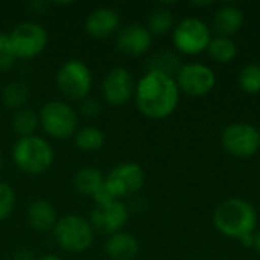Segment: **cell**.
<instances>
[{"label":"cell","instance_id":"26","mask_svg":"<svg viewBox=\"0 0 260 260\" xmlns=\"http://www.w3.org/2000/svg\"><path fill=\"white\" fill-rule=\"evenodd\" d=\"M239 85L245 93L256 94L260 93V66L247 64L239 73Z\"/></svg>","mask_w":260,"mask_h":260},{"label":"cell","instance_id":"25","mask_svg":"<svg viewBox=\"0 0 260 260\" xmlns=\"http://www.w3.org/2000/svg\"><path fill=\"white\" fill-rule=\"evenodd\" d=\"M172 27H174V15L171 9L165 6H158L149 12L146 29L151 32V35H165Z\"/></svg>","mask_w":260,"mask_h":260},{"label":"cell","instance_id":"15","mask_svg":"<svg viewBox=\"0 0 260 260\" xmlns=\"http://www.w3.org/2000/svg\"><path fill=\"white\" fill-rule=\"evenodd\" d=\"M120 24V17L113 8L101 6L93 9L85 18V30L90 37L105 40L113 35Z\"/></svg>","mask_w":260,"mask_h":260},{"label":"cell","instance_id":"27","mask_svg":"<svg viewBox=\"0 0 260 260\" xmlns=\"http://www.w3.org/2000/svg\"><path fill=\"white\" fill-rule=\"evenodd\" d=\"M15 190L11 184L0 181V222L8 219L15 207Z\"/></svg>","mask_w":260,"mask_h":260},{"label":"cell","instance_id":"29","mask_svg":"<svg viewBox=\"0 0 260 260\" xmlns=\"http://www.w3.org/2000/svg\"><path fill=\"white\" fill-rule=\"evenodd\" d=\"M81 113L85 117H96L101 113V104L88 96L84 101H81Z\"/></svg>","mask_w":260,"mask_h":260},{"label":"cell","instance_id":"21","mask_svg":"<svg viewBox=\"0 0 260 260\" xmlns=\"http://www.w3.org/2000/svg\"><path fill=\"white\" fill-rule=\"evenodd\" d=\"M30 94L29 85L23 81H12L8 82L2 90V101L11 110H20L24 107Z\"/></svg>","mask_w":260,"mask_h":260},{"label":"cell","instance_id":"8","mask_svg":"<svg viewBox=\"0 0 260 260\" xmlns=\"http://www.w3.org/2000/svg\"><path fill=\"white\" fill-rule=\"evenodd\" d=\"M145 184V172L143 168L137 163H120L114 166L108 175L105 177L104 189L108 195L122 201L123 198H129L136 195Z\"/></svg>","mask_w":260,"mask_h":260},{"label":"cell","instance_id":"32","mask_svg":"<svg viewBox=\"0 0 260 260\" xmlns=\"http://www.w3.org/2000/svg\"><path fill=\"white\" fill-rule=\"evenodd\" d=\"M46 6H47L46 2H32V3H30V8H32L34 11H37L38 14H41V12L44 11Z\"/></svg>","mask_w":260,"mask_h":260},{"label":"cell","instance_id":"9","mask_svg":"<svg viewBox=\"0 0 260 260\" xmlns=\"http://www.w3.org/2000/svg\"><path fill=\"white\" fill-rule=\"evenodd\" d=\"M8 35L15 56L21 59H32L38 56L44 52L49 43L47 30L35 21H23Z\"/></svg>","mask_w":260,"mask_h":260},{"label":"cell","instance_id":"2","mask_svg":"<svg viewBox=\"0 0 260 260\" xmlns=\"http://www.w3.org/2000/svg\"><path fill=\"white\" fill-rule=\"evenodd\" d=\"M213 224L221 235L232 239H241L242 236L256 232L257 213L245 200L230 198L216 207Z\"/></svg>","mask_w":260,"mask_h":260},{"label":"cell","instance_id":"28","mask_svg":"<svg viewBox=\"0 0 260 260\" xmlns=\"http://www.w3.org/2000/svg\"><path fill=\"white\" fill-rule=\"evenodd\" d=\"M15 59L17 56L14 53L9 35L0 32V72L11 69L15 64Z\"/></svg>","mask_w":260,"mask_h":260},{"label":"cell","instance_id":"11","mask_svg":"<svg viewBox=\"0 0 260 260\" xmlns=\"http://www.w3.org/2000/svg\"><path fill=\"white\" fill-rule=\"evenodd\" d=\"M175 82L180 91L193 98H201L215 88L216 76L210 67L200 62H189L181 66L175 76Z\"/></svg>","mask_w":260,"mask_h":260},{"label":"cell","instance_id":"22","mask_svg":"<svg viewBox=\"0 0 260 260\" xmlns=\"http://www.w3.org/2000/svg\"><path fill=\"white\" fill-rule=\"evenodd\" d=\"M209 56L215 59L219 64H227L235 59L238 55V46L232 38L227 37H212L209 47H207Z\"/></svg>","mask_w":260,"mask_h":260},{"label":"cell","instance_id":"5","mask_svg":"<svg viewBox=\"0 0 260 260\" xmlns=\"http://www.w3.org/2000/svg\"><path fill=\"white\" fill-rule=\"evenodd\" d=\"M40 126L43 131L56 140H66L75 136L78 128V113L64 101L46 102L40 113Z\"/></svg>","mask_w":260,"mask_h":260},{"label":"cell","instance_id":"16","mask_svg":"<svg viewBox=\"0 0 260 260\" xmlns=\"http://www.w3.org/2000/svg\"><path fill=\"white\" fill-rule=\"evenodd\" d=\"M242 24H244V14L241 8L235 5H224L215 12L210 29L218 37L230 38V35L236 34L242 27Z\"/></svg>","mask_w":260,"mask_h":260},{"label":"cell","instance_id":"34","mask_svg":"<svg viewBox=\"0 0 260 260\" xmlns=\"http://www.w3.org/2000/svg\"><path fill=\"white\" fill-rule=\"evenodd\" d=\"M37 260H64L61 259L59 256H55V254H44V256H41L40 259Z\"/></svg>","mask_w":260,"mask_h":260},{"label":"cell","instance_id":"12","mask_svg":"<svg viewBox=\"0 0 260 260\" xmlns=\"http://www.w3.org/2000/svg\"><path fill=\"white\" fill-rule=\"evenodd\" d=\"M129 218V210L123 201H110L96 204L90 215V224L94 232L111 236L126 225Z\"/></svg>","mask_w":260,"mask_h":260},{"label":"cell","instance_id":"18","mask_svg":"<svg viewBox=\"0 0 260 260\" xmlns=\"http://www.w3.org/2000/svg\"><path fill=\"white\" fill-rule=\"evenodd\" d=\"M56 221H58L56 210L46 200H37L27 209V222L38 233L52 232Z\"/></svg>","mask_w":260,"mask_h":260},{"label":"cell","instance_id":"30","mask_svg":"<svg viewBox=\"0 0 260 260\" xmlns=\"http://www.w3.org/2000/svg\"><path fill=\"white\" fill-rule=\"evenodd\" d=\"M14 260H37V259H35V254H34L30 250H27V248H20V250H17V251H15V254H14Z\"/></svg>","mask_w":260,"mask_h":260},{"label":"cell","instance_id":"1","mask_svg":"<svg viewBox=\"0 0 260 260\" xmlns=\"http://www.w3.org/2000/svg\"><path fill=\"white\" fill-rule=\"evenodd\" d=\"M134 99L143 116L155 120L166 119L178 107L180 88L175 78L158 72H146L136 82Z\"/></svg>","mask_w":260,"mask_h":260},{"label":"cell","instance_id":"35","mask_svg":"<svg viewBox=\"0 0 260 260\" xmlns=\"http://www.w3.org/2000/svg\"><path fill=\"white\" fill-rule=\"evenodd\" d=\"M2 168H3V158H2V155H0V172H2Z\"/></svg>","mask_w":260,"mask_h":260},{"label":"cell","instance_id":"19","mask_svg":"<svg viewBox=\"0 0 260 260\" xmlns=\"http://www.w3.org/2000/svg\"><path fill=\"white\" fill-rule=\"evenodd\" d=\"M181 56L177 50L172 49H161L155 53H152L148 61L146 67L148 72H158L168 76L175 78L178 70L181 69Z\"/></svg>","mask_w":260,"mask_h":260},{"label":"cell","instance_id":"31","mask_svg":"<svg viewBox=\"0 0 260 260\" xmlns=\"http://www.w3.org/2000/svg\"><path fill=\"white\" fill-rule=\"evenodd\" d=\"M239 241L242 242V245H244L245 248H253V245H254V233L245 235V236H242Z\"/></svg>","mask_w":260,"mask_h":260},{"label":"cell","instance_id":"3","mask_svg":"<svg viewBox=\"0 0 260 260\" xmlns=\"http://www.w3.org/2000/svg\"><path fill=\"white\" fill-rule=\"evenodd\" d=\"M12 160L24 174L40 175L50 169L55 152L52 145L40 136L20 137L12 148Z\"/></svg>","mask_w":260,"mask_h":260},{"label":"cell","instance_id":"7","mask_svg":"<svg viewBox=\"0 0 260 260\" xmlns=\"http://www.w3.org/2000/svg\"><path fill=\"white\" fill-rule=\"evenodd\" d=\"M212 40V29L200 18L181 20L172 32V43L178 53L200 55L207 50Z\"/></svg>","mask_w":260,"mask_h":260},{"label":"cell","instance_id":"23","mask_svg":"<svg viewBox=\"0 0 260 260\" xmlns=\"http://www.w3.org/2000/svg\"><path fill=\"white\" fill-rule=\"evenodd\" d=\"M105 143V136L102 129L96 126H85L75 133V145L82 152H96L102 149Z\"/></svg>","mask_w":260,"mask_h":260},{"label":"cell","instance_id":"4","mask_svg":"<svg viewBox=\"0 0 260 260\" xmlns=\"http://www.w3.org/2000/svg\"><path fill=\"white\" fill-rule=\"evenodd\" d=\"M52 233L56 244L69 253L87 251L94 241V230L90 221L79 215H66L58 218Z\"/></svg>","mask_w":260,"mask_h":260},{"label":"cell","instance_id":"20","mask_svg":"<svg viewBox=\"0 0 260 260\" xmlns=\"http://www.w3.org/2000/svg\"><path fill=\"white\" fill-rule=\"evenodd\" d=\"M104 183H105V177L102 175V172L91 166L79 169L73 178V186L76 192L81 193L82 197H90V198L96 197V193L104 187Z\"/></svg>","mask_w":260,"mask_h":260},{"label":"cell","instance_id":"17","mask_svg":"<svg viewBox=\"0 0 260 260\" xmlns=\"http://www.w3.org/2000/svg\"><path fill=\"white\" fill-rule=\"evenodd\" d=\"M140 251L139 241L125 232L108 236L105 242V253L111 260H134Z\"/></svg>","mask_w":260,"mask_h":260},{"label":"cell","instance_id":"24","mask_svg":"<svg viewBox=\"0 0 260 260\" xmlns=\"http://www.w3.org/2000/svg\"><path fill=\"white\" fill-rule=\"evenodd\" d=\"M38 126H40V117L32 108L23 107L17 110L12 116V128L20 137L35 136Z\"/></svg>","mask_w":260,"mask_h":260},{"label":"cell","instance_id":"10","mask_svg":"<svg viewBox=\"0 0 260 260\" xmlns=\"http://www.w3.org/2000/svg\"><path fill=\"white\" fill-rule=\"evenodd\" d=\"M224 149L236 158H250L260 149V133L250 123L238 122L229 125L221 137Z\"/></svg>","mask_w":260,"mask_h":260},{"label":"cell","instance_id":"13","mask_svg":"<svg viewBox=\"0 0 260 260\" xmlns=\"http://www.w3.org/2000/svg\"><path fill=\"white\" fill-rule=\"evenodd\" d=\"M136 93V81L133 73L125 67L111 69L102 81V96L104 99L114 105L120 107L128 104Z\"/></svg>","mask_w":260,"mask_h":260},{"label":"cell","instance_id":"6","mask_svg":"<svg viewBox=\"0 0 260 260\" xmlns=\"http://www.w3.org/2000/svg\"><path fill=\"white\" fill-rule=\"evenodd\" d=\"M58 91L69 101H84L88 98L93 87V75L85 62L81 59L66 61L55 76Z\"/></svg>","mask_w":260,"mask_h":260},{"label":"cell","instance_id":"33","mask_svg":"<svg viewBox=\"0 0 260 260\" xmlns=\"http://www.w3.org/2000/svg\"><path fill=\"white\" fill-rule=\"evenodd\" d=\"M253 248L260 254V230L254 232V245H253Z\"/></svg>","mask_w":260,"mask_h":260},{"label":"cell","instance_id":"14","mask_svg":"<svg viewBox=\"0 0 260 260\" xmlns=\"http://www.w3.org/2000/svg\"><path fill=\"white\" fill-rule=\"evenodd\" d=\"M117 49L129 56L145 55L152 46V35L146 26L140 23H131L123 26L116 37Z\"/></svg>","mask_w":260,"mask_h":260}]
</instances>
